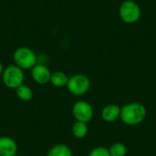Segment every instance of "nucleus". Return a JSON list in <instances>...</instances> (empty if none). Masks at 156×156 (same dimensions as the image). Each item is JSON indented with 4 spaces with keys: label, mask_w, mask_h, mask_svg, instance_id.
I'll use <instances>...</instances> for the list:
<instances>
[{
    "label": "nucleus",
    "mask_w": 156,
    "mask_h": 156,
    "mask_svg": "<svg viewBox=\"0 0 156 156\" xmlns=\"http://www.w3.org/2000/svg\"><path fill=\"white\" fill-rule=\"evenodd\" d=\"M147 115L146 107L140 102H130L121 107L122 122L128 126H135L142 123Z\"/></svg>",
    "instance_id": "obj_1"
},
{
    "label": "nucleus",
    "mask_w": 156,
    "mask_h": 156,
    "mask_svg": "<svg viewBox=\"0 0 156 156\" xmlns=\"http://www.w3.org/2000/svg\"><path fill=\"white\" fill-rule=\"evenodd\" d=\"M72 115L77 122H90L94 115V111L90 103L86 101H78L72 106Z\"/></svg>",
    "instance_id": "obj_6"
},
{
    "label": "nucleus",
    "mask_w": 156,
    "mask_h": 156,
    "mask_svg": "<svg viewBox=\"0 0 156 156\" xmlns=\"http://www.w3.org/2000/svg\"><path fill=\"white\" fill-rule=\"evenodd\" d=\"M15 65L24 69H31L37 64V56L33 49L27 47H20L16 48L13 54Z\"/></svg>",
    "instance_id": "obj_2"
},
{
    "label": "nucleus",
    "mask_w": 156,
    "mask_h": 156,
    "mask_svg": "<svg viewBox=\"0 0 156 156\" xmlns=\"http://www.w3.org/2000/svg\"><path fill=\"white\" fill-rule=\"evenodd\" d=\"M142 15L140 5L133 0L123 1L119 8V16L122 21L125 24L132 25L136 23Z\"/></svg>",
    "instance_id": "obj_4"
},
{
    "label": "nucleus",
    "mask_w": 156,
    "mask_h": 156,
    "mask_svg": "<svg viewBox=\"0 0 156 156\" xmlns=\"http://www.w3.org/2000/svg\"><path fill=\"white\" fill-rule=\"evenodd\" d=\"M1 77L4 85L11 90H16L20 85L24 84V71L22 69H20L15 64L9 65L5 68Z\"/></svg>",
    "instance_id": "obj_3"
},
{
    "label": "nucleus",
    "mask_w": 156,
    "mask_h": 156,
    "mask_svg": "<svg viewBox=\"0 0 156 156\" xmlns=\"http://www.w3.org/2000/svg\"><path fill=\"white\" fill-rule=\"evenodd\" d=\"M47 156H73V153L69 146L59 144L52 146L48 150Z\"/></svg>",
    "instance_id": "obj_10"
},
{
    "label": "nucleus",
    "mask_w": 156,
    "mask_h": 156,
    "mask_svg": "<svg viewBox=\"0 0 156 156\" xmlns=\"http://www.w3.org/2000/svg\"><path fill=\"white\" fill-rule=\"evenodd\" d=\"M71 132H72V134L75 138L82 139V138L86 137L88 133H89L88 123L76 121V122L72 125Z\"/></svg>",
    "instance_id": "obj_12"
},
{
    "label": "nucleus",
    "mask_w": 156,
    "mask_h": 156,
    "mask_svg": "<svg viewBox=\"0 0 156 156\" xmlns=\"http://www.w3.org/2000/svg\"><path fill=\"white\" fill-rule=\"evenodd\" d=\"M16 156H26V155H16Z\"/></svg>",
    "instance_id": "obj_17"
},
{
    "label": "nucleus",
    "mask_w": 156,
    "mask_h": 156,
    "mask_svg": "<svg viewBox=\"0 0 156 156\" xmlns=\"http://www.w3.org/2000/svg\"><path fill=\"white\" fill-rule=\"evenodd\" d=\"M88 156H111L109 149L103 146H98L93 148Z\"/></svg>",
    "instance_id": "obj_15"
},
{
    "label": "nucleus",
    "mask_w": 156,
    "mask_h": 156,
    "mask_svg": "<svg viewBox=\"0 0 156 156\" xmlns=\"http://www.w3.org/2000/svg\"><path fill=\"white\" fill-rule=\"evenodd\" d=\"M67 89L74 96L84 95L90 89V80L85 74H74L69 78Z\"/></svg>",
    "instance_id": "obj_5"
},
{
    "label": "nucleus",
    "mask_w": 156,
    "mask_h": 156,
    "mask_svg": "<svg viewBox=\"0 0 156 156\" xmlns=\"http://www.w3.org/2000/svg\"><path fill=\"white\" fill-rule=\"evenodd\" d=\"M4 66H3V64H2V62L0 61V76H2V73H3V71H4Z\"/></svg>",
    "instance_id": "obj_16"
},
{
    "label": "nucleus",
    "mask_w": 156,
    "mask_h": 156,
    "mask_svg": "<svg viewBox=\"0 0 156 156\" xmlns=\"http://www.w3.org/2000/svg\"><path fill=\"white\" fill-rule=\"evenodd\" d=\"M101 116L105 122H114L121 117V107L117 104H108L101 110Z\"/></svg>",
    "instance_id": "obj_9"
},
{
    "label": "nucleus",
    "mask_w": 156,
    "mask_h": 156,
    "mask_svg": "<svg viewBox=\"0 0 156 156\" xmlns=\"http://www.w3.org/2000/svg\"><path fill=\"white\" fill-rule=\"evenodd\" d=\"M51 74L52 72L45 64L37 63L31 69V77L39 85H46L50 82Z\"/></svg>",
    "instance_id": "obj_7"
},
{
    "label": "nucleus",
    "mask_w": 156,
    "mask_h": 156,
    "mask_svg": "<svg viewBox=\"0 0 156 156\" xmlns=\"http://www.w3.org/2000/svg\"><path fill=\"white\" fill-rule=\"evenodd\" d=\"M108 149L111 156H126L127 154L126 145L120 142L112 144Z\"/></svg>",
    "instance_id": "obj_14"
},
{
    "label": "nucleus",
    "mask_w": 156,
    "mask_h": 156,
    "mask_svg": "<svg viewBox=\"0 0 156 156\" xmlns=\"http://www.w3.org/2000/svg\"><path fill=\"white\" fill-rule=\"evenodd\" d=\"M69 81V77L66 73L62 71H55L52 72L51 78H50V83L57 88H63L67 87Z\"/></svg>",
    "instance_id": "obj_11"
},
{
    "label": "nucleus",
    "mask_w": 156,
    "mask_h": 156,
    "mask_svg": "<svg viewBox=\"0 0 156 156\" xmlns=\"http://www.w3.org/2000/svg\"><path fill=\"white\" fill-rule=\"evenodd\" d=\"M16 142L8 136L0 137V156H16L17 153Z\"/></svg>",
    "instance_id": "obj_8"
},
{
    "label": "nucleus",
    "mask_w": 156,
    "mask_h": 156,
    "mask_svg": "<svg viewBox=\"0 0 156 156\" xmlns=\"http://www.w3.org/2000/svg\"><path fill=\"white\" fill-rule=\"evenodd\" d=\"M15 90H16V97L22 101H31L32 98H33V95H34L32 89L29 86L26 85V84L20 85Z\"/></svg>",
    "instance_id": "obj_13"
}]
</instances>
